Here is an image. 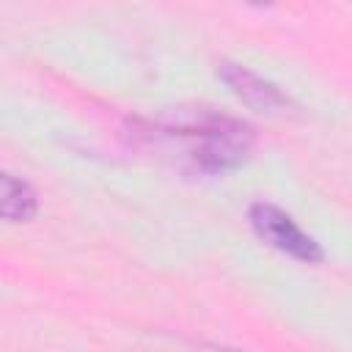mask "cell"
I'll use <instances>...</instances> for the list:
<instances>
[{"label": "cell", "instance_id": "277c9868", "mask_svg": "<svg viewBox=\"0 0 352 352\" xmlns=\"http://www.w3.org/2000/svg\"><path fill=\"white\" fill-rule=\"evenodd\" d=\"M38 212V198H36V190L0 168V220H8V223H28L33 220Z\"/></svg>", "mask_w": 352, "mask_h": 352}, {"label": "cell", "instance_id": "3957f363", "mask_svg": "<svg viewBox=\"0 0 352 352\" xmlns=\"http://www.w3.org/2000/svg\"><path fill=\"white\" fill-rule=\"evenodd\" d=\"M217 77L228 85V91L248 107L258 110V113H278V110H286L289 107V99L286 94L264 80L261 74L250 72L248 66H239L234 60H217Z\"/></svg>", "mask_w": 352, "mask_h": 352}, {"label": "cell", "instance_id": "7a4b0ae2", "mask_svg": "<svg viewBox=\"0 0 352 352\" xmlns=\"http://www.w3.org/2000/svg\"><path fill=\"white\" fill-rule=\"evenodd\" d=\"M250 217V226L253 231L275 250L297 258V261H305V264H316L322 261V248L319 242L305 234L294 220L292 214H286L283 209H278L275 204H267V201H256L248 212Z\"/></svg>", "mask_w": 352, "mask_h": 352}, {"label": "cell", "instance_id": "6da1fadb", "mask_svg": "<svg viewBox=\"0 0 352 352\" xmlns=\"http://www.w3.org/2000/svg\"><path fill=\"white\" fill-rule=\"evenodd\" d=\"M176 135L192 140L187 157L204 173H226L242 165L256 140L250 124L217 113H204L176 126Z\"/></svg>", "mask_w": 352, "mask_h": 352}]
</instances>
